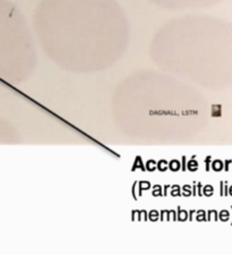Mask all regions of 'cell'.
Listing matches in <instances>:
<instances>
[{
    "label": "cell",
    "instance_id": "obj_2",
    "mask_svg": "<svg viewBox=\"0 0 232 255\" xmlns=\"http://www.w3.org/2000/svg\"><path fill=\"white\" fill-rule=\"evenodd\" d=\"M29 56V39L20 15L7 0H0V61L22 63Z\"/></svg>",
    "mask_w": 232,
    "mask_h": 255
},
{
    "label": "cell",
    "instance_id": "obj_3",
    "mask_svg": "<svg viewBox=\"0 0 232 255\" xmlns=\"http://www.w3.org/2000/svg\"><path fill=\"white\" fill-rule=\"evenodd\" d=\"M151 1L169 8H182V7L206 6V5L217 2L220 0H151Z\"/></svg>",
    "mask_w": 232,
    "mask_h": 255
},
{
    "label": "cell",
    "instance_id": "obj_1",
    "mask_svg": "<svg viewBox=\"0 0 232 255\" xmlns=\"http://www.w3.org/2000/svg\"><path fill=\"white\" fill-rule=\"evenodd\" d=\"M38 26L50 53L82 67L111 60L125 36L114 0H42Z\"/></svg>",
    "mask_w": 232,
    "mask_h": 255
}]
</instances>
